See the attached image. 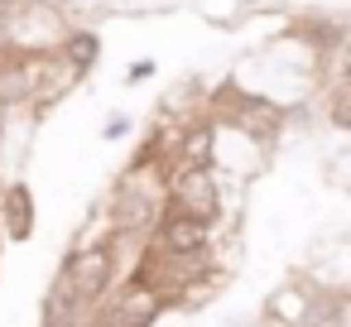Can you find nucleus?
Returning <instances> with one entry per match:
<instances>
[{
	"mask_svg": "<svg viewBox=\"0 0 351 327\" xmlns=\"http://www.w3.org/2000/svg\"><path fill=\"white\" fill-rule=\"evenodd\" d=\"M116 279H121V265L111 255V241L73 245L44 293V327H87V317L116 289Z\"/></svg>",
	"mask_w": 351,
	"mask_h": 327,
	"instance_id": "1",
	"label": "nucleus"
},
{
	"mask_svg": "<svg viewBox=\"0 0 351 327\" xmlns=\"http://www.w3.org/2000/svg\"><path fill=\"white\" fill-rule=\"evenodd\" d=\"M169 207V173L164 169H140V164H125L111 197H106V217H111V231L121 236H135V241H149L154 221L164 217Z\"/></svg>",
	"mask_w": 351,
	"mask_h": 327,
	"instance_id": "2",
	"label": "nucleus"
},
{
	"mask_svg": "<svg viewBox=\"0 0 351 327\" xmlns=\"http://www.w3.org/2000/svg\"><path fill=\"white\" fill-rule=\"evenodd\" d=\"M169 212H183V217H197L207 226L221 221L226 212V183L217 169H193V164H173L169 173Z\"/></svg>",
	"mask_w": 351,
	"mask_h": 327,
	"instance_id": "3",
	"label": "nucleus"
},
{
	"mask_svg": "<svg viewBox=\"0 0 351 327\" xmlns=\"http://www.w3.org/2000/svg\"><path fill=\"white\" fill-rule=\"evenodd\" d=\"M212 241H217V226L164 207V217L154 221V231H149L145 245H154L159 255H173V260H207L212 255Z\"/></svg>",
	"mask_w": 351,
	"mask_h": 327,
	"instance_id": "4",
	"label": "nucleus"
},
{
	"mask_svg": "<svg viewBox=\"0 0 351 327\" xmlns=\"http://www.w3.org/2000/svg\"><path fill=\"white\" fill-rule=\"evenodd\" d=\"M159 313H164V303H159L154 293H145V289L130 284V279H116V289L97 303V313H92L87 322H92V327H154Z\"/></svg>",
	"mask_w": 351,
	"mask_h": 327,
	"instance_id": "5",
	"label": "nucleus"
},
{
	"mask_svg": "<svg viewBox=\"0 0 351 327\" xmlns=\"http://www.w3.org/2000/svg\"><path fill=\"white\" fill-rule=\"evenodd\" d=\"M39 226V202L29 193L25 178H10V183H0V236L5 241H29Z\"/></svg>",
	"mask_w": 351,
	"mask_h": 327,
	"instance_id": "6",
	"label": "nucleus"
},
{
	"mask_svg": "<svg viewBox=\"0 0 351 327\" xmlns=\"http://www.w3.org/2000/svg\"><path fill=\"white\" fill-rule=\"evenodd\" d=\"M58 58H63L77 77H87V73L101 63V34H97V29H87V25H73V29H68V39L58 44Z\"/></svg>",
	"mask_w": 351,
	"mask_h": 327,
	"instance_id": "7",
	"label": "nucleus"
},
{
	"mask_svg": "<svg viewBox=\"0 0 351 327\" xmlns=\"http://www.w3.org/2000/svg\"><path fill=\"white\" fill-rule=\"evenodd\" d=\"M327 121L351 135V82H327Z\"/></svg>",
	"mask_w": 351,
	"mask_h": 327,
	"instance_id": "8",
	"label": "nucleus"
},
{
	"mask_svg": "<svg viewBox=\"0 0 351 327\" xmlns=\"http://www.w3.org/2000/svg\"><path fill=\"white\" fill-rule=\"evenodd\" d=\"M130 130H135V116L116 111V116H106V125H101V140H106V145H121V140H125Z\"/></svg>",
	"mask_w": 351,
	"mask_h": 327,
	"instance_id": "9",
	"label": "nucleus"
},
{
	"mask_svg": "<svg viewBox=\"0 0 351 327\" xmlns=\"http://www.w3.org/2000/svg\"><path fill=\"white\" fill-rule=\"evenodd\" d=\"M154 73H159V63H154V58H135V63L125 68V87H140V82H149Z\"/></svg>",
	"mask_w": 351,
	"mask_h": 327,
	"instance_id": "10",
	"label": "nucleus"
},
{
	"mask_svg": "<svg viewBox=\"0 0 351 327\" xmlns=\"http://www.w3.org/2000/svg\"><path fill=\"white\" fill-rule=\"evenodd\" d=\"M5 145H10V111H0V159H5Z\"/></svg>",
	"mask_w": 351,
	"mask_h": 327,
	"instance_id": "11",
	"label": "nucleus"
},
{
	"mask_svg": "<svg viewBox=\"0 0 351 327\" xmlns=\"http://www.w3.org/2000/svg\"><path fill=\"white\" fill-rule=\"evenodd\" d=\"M87 327H92V322H87Z\"/></svg>",
	"mask_w": 351,
	"mask_h": 327,
	"instance_id": "12",
	"label": "nucleus"
}]
</instances>
